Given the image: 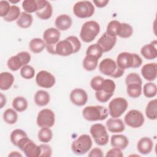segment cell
Here are the masks:
<instances>
[{"label": "cell", "instance_id": "obj_1", "mask_svg": "<svg viewBox=\"0 0 157 157\" xmlns=\"http://www.w3.org/2000/svg\"><path fill=\"white\" fill-rule=\"evenodd\" d=\"M80 48L81 43L79 39L76 36H71L59 41L48 52L52 55L67 56L76 53L80 50Z\"/></svg>", "mask_w": 157, "mask_h": 157}, {"label": "cell", "instance_id": "obj_2", "mask_svg": "<svg viewBox=\"0 0 157 157\" xmlns=\"http://www.w3.org/2000/svg\"><path fill=\"white\" fill-rule=\"evenodd\" d=\"M116 63L120 68L124 70L128 68L139 67L142 63V59L136 53L124 52L118 54Z\"/></svg>", "mask_w": 157, "mask_h": 157}, {"label": "cell", "instance_id": "obj_3", "mask_svg": "<svg viewBox=\"0 0 157 157\" xmlns=\"http://www.w3.org/2000/svg\"><path fill=\"white\" fill-rule=\"evenodd\" d=\"M109 113V110L102 105L86 106L82 112L83 118L90 121L104 120L108 117Z\"/></svg>", "mask_w": 157, "mask_h": 157}, {"label": "cell", "instance_id": "obj_4", "mask_svg": "<svg viewBox=\"0 0 157 157\" xmlns=\"http://www.w3.org/2000/svg\"><path fill=\"white\" fill-rule=\"evenodd\" d=\"M100 32V26L95 21L90 20L86 21L82 25L80 32L81 39L86 42H92Z\"/></svg>", "mask_w": 157, "mask_h": 157}, {"label": "cell", "instance_id": "obj_5", "mask_svg": "<svg viewBox=\"0 0 157 157\" xmlns=\"http://www.w3.org/2000/svg\"><path fill=\"white\" fill-rule=\"evenodd\" d=\"M99 69L102 74L113 78H119L124 72V70L120 68L116 62L111 58L102 60L99 64Z\"/></svg>", "mask_w": 157, "mask_h": 157}, {"label": "cell", "instance_id": "obj_6", "mask_svg": "<svg viewBox=\"0 0 157 157\" xmlns=\"http://www.w3.org/2000/svg\"><path fill=\"white\" fill-rule=\"evenodd\" d=\"M93 145L91 137L88 134H82L74 140L71 144V149L74 153L81 155L87 153Z\"/></svg>", "mask_w": 157, "mask_h": 157}, {"label": "cell", "instance_id": "obj_7", "mask_svg": "<svg viewBox=\"0 0 157 157\" xmlns=\"http://www.w3.org/2000/svg\"><path fill=\"white\" fill-rule=\"evenodd\" d=\"M115 90V82L111 79H104L100 90L95 93L96 98L100 102H106L113 95Z\"/></svg>", "mask_w": 157, "mask_h": 157}, {"label": "cell", "instance_id": "obj_8", "mask_svg": "<svg viewBox=\"0 0 157 157\" xmlns=\"http://www.w3.org/2000/svg\"><path fill=\"white\" fill-rule=\"evenodd\" d=\"M90 134L95 143L99 146L105 145L109 142V134L105 126L101 123L91 125L90 129Z\"/></svg>", "mask_w": 157, "mask_h": 157}, {"label": "cell", "instance_id": "obj_9", "mask_svg": "<svg viewBox=\"0 0 157 157\" xmlns=\"http://www.w3.org/2000/svg\"><path fill=\"white\" fill-rule=\"evenodd\" d=\"M31 60V55L28 52H21L15 56H11L7 62L9 69L17 71L23 66L27 65Z\"/></svg>", "mask_w": 157, "mask_h": 157}, {"label": "cell", "instance_id": "obj_10", "mask_svg": "<svg viewBox=\"0 0 157 157\" xmlns=\"http://www.w3.org/2000/svg\"><path fill=\"white\" fill-rule=\"evenodd\" d=\"M74 15L80 18H85L91 17L94 13V7L91 2L81 1L77 2L73 7Z\"/></svg>", "mask_w": 157, "mask_h": 157}, {"label": "cell", "instance_id": "obj_11", "mask_svg": "<svg viewBox=\"0 0 157 157\" xmlns=\"http://www.w3.org/2000/svg\"><path fill=\"white\" fill-rule=\"evenodd\" d=\"M128 107V101L123 98L113 99L109 104V113L112 118H119Z\"/></svg>", "mask_w": 157, "mask_h": 157}, {"label": "cell", "instance_id": "obj_12", "mask_svg": "<svg viewBox=\"0 0 157 157\" xmlns=\"http://www.w3.org/2000/svg\"><path fill=\"white\" fill-rule=\"evenodd\" d=\"M55 121L54 112L48 109L41 110L37 115L36 123L40 128H51Z\"/></svg>", "mask_w": 157, "mask_h": 157}, {"label": "cell", "instance_id": "obj_13", "mask_svg": "<svg viewBox=\"0 0 157 157\" xmlns=\"http://www.w3.org/2000/svg\"><path fill=\"white\" fill-rule=\"evenodd\" d=\"M125 123L132 128H138L142 126L145 121L143 113L136 109L129 110L124 116Z\"/></svg>", "mask_w": 157, "mask_h": 157}, {"label": "cell", "instance_id": "obj_14", "mask_svg": "<svg viewBox=\"0 0 157 157\" xmlns=\"http://www.w3.org/2000/svg\"><path fill=\"white\" fill-rule=\"evenodd\" d=\"M61 34L58 29L50 28L47 29L43 34V39L46 44V48L49 52L52 47L59 42Z\"/></svg>", "mask_w": 157, "mask_h": 157}, {"label": "cell", "instance_id": "obj_15", "mask_svg": "<svg viewBox=\"0 0 157 157\" xmlns=\"http://www.w3.org/2000/svg\"><path fill=\"white\" fill-rule=\"evenodd\" d=\"M55 77L47 71H39L36 76L37 85L42 88H50L55 83Z\"/></svg>", "mask_w": 157, "mask_h": 157}, {"label": "cell", "instance_id": "obj_16", "mask_svg": "<svg viewBox=\"0 0 157 157\" xmlns=\"http://www.w3.org/2000/svg\"><path fill=\"white\" fill-rule=\"evenodd\" d=\"M38 8L36 13L37 17L42 20L49 19L53 13V9L51 4L46 0H37Z\"/></svg>", "mask_w": 157, "mask_h": 157}, {"label": "cell", "instance_id": "obj_17", "mask_svg": "<svg viewBox=\"0 0 157 157\" xmlns=\"http://www.w3.org/2000/svg\"><path fill=\"white\" fill-rule=\"evenodd\" d=\"M10 139L12 144L20 150L22 149L25 144L29 139L26 133L20 129H16L12 131L10 134Z\"/></svg>", "mask_w": 157, "mask_h": 157}, {"label": "cell", "instance_id": "obj_18", "mask_svg": "<svg viewBox=\"0 0 157 157\" xmlns=\"http://www.w3.org/2000/svg\"><path fill=\"white\" fill-rule=\"evenodd\" d=\"M70 99L74 105L83 106L87 102L88 94L84 90L75 88L71 92Z\"/></svg>", "mask_w": 157, "mask_h": 157}, {"label": "cell", "instance_id": "obj_19", "mask_svg": "<svg viewBox=\"0 0 157 157\" xmlns=\"http://www.w3.org/2000/svg\"><path fill=\"white\" fill-rule=\"evenodd\" d=\"M116 42L117 37L112 36L105 32L98 39L97 44L101 47L103 52H107L113 48Z\"/></svg>", "mask_w": 157, "mask_h": 157}, {"label": "cell", "instance_id": "obj_20", "mask_svg": "<svg viewBox=\"0 0 157 157\" xmlns=\"http://www.w3.org/2000/svg\"><path fill=\"white\" fill-rule=\"evenodd\" d=\"M141 74L146 80L150 82L155 80L157 75L156 63H151L144 65L141 69Z\"/></svg>", "mask_w": 157, "mask_h": 157}, {"label": "cell", "instance_id": "obj_21", "mask_svg": "<svg viewBox=\"0 0 157 157\" xmlns=\"http://www.w3.org/2000/svg\"><path fill=\"white\" fill-rule=\"evenodd\" d=\"M28 157H39L40 156L41 150L39 145H37L31 140L29 139L24 145L21 150Z\"/></svg>", "mask_w": 157, "mask_h": 157}, {"label": "cell", "instance_id": "obj_22", "mask_svg": "<svg viewBox=\"0 0 157 157\" xmlns=\"http://www.w3.org/2000/svg\"><path fill=\"white\" fill-rule=\"evenodd\" d=\"M106 128L111 132L119 133L123 132L125 129V126L121 119L111 118L106 122Z\"/></svg>", "mask_w": 157, "mask_h": 157}, {"label": "cell", "instance_id": "obj_23", "mask_svg": "<svg viewBox=\"0 0 157 157\" xmlns=\"http://www.w3.org/2000/svg\"><path fill=\"white\" fill-rule=\"evenodd\" d=\"M156 41L154 40L149 44L145 45L141 48L140 53L142 55L148 60L154 59L157 57Z\"/></svg>", "mask_w": 157, "mask_h": 157}, {"label": "cell", "instance_id": "obj_24", "mask_svg": "<svg viewBox=\"0 0 157 157\" xmlns=\"http://www.w3.org/2000/svg\"><path fill=\"white\" fill-rule=\"evenodd\" d=\"M153 147V140L147 137H144L138 141L137 148L139 152L143 155H147L150 153Z\"/></svg>", "mask_w": 157, "mask_h": 157}, {"label": "cell", "instance_id": "obj_25", "mask_svg": "<svg viewBox=\"0 0 157 157\" xmlns=\"http://www.w3.org/2000/svg\"><path fill=\"white\" fill-rule=\"evenodd\" d=\"M72 24V20L70 16L66 14H61L56 17L55 25L59 31H66L70 28Z\"/></svg>", "mask_w": 157, "mask_h": 157}, {"label": "cell", "instance_id": "obj_26", "mask_svg": "<svg viewBox=\"0 0 157 157\" xmlns=\"http://www.w3.org/2000/svg\"><path fill=\"white\" fill-rule=\"evenodd\" d=\"M110 144L113 147L118 148L120 150H124L128 147L129 144V140L124 135L115 134L111 137Z\"/></svg>", "mask_w": 157, "mask_h": 157}, {"label": "cell", "instance_id": "obj_27", "mask_svg": "<svg viewBox=\"0 0 157 157\" xmlns=\"http://www.w3.org/2000/svg\"><path fill=\"white\" fill-rule=\"evenodd\" d=\"M14 82L13 75L9 72H3L0 74V89L3 91L11 88Z\"/></svg>", "mask_w": 157, "mask_h": 157}, {"label": "cell", "instance_id": "obj_28", "mask_svg": "<svg viewBox=\"0 0 157 157\" xmlns=\"http://www.w3.org/2000/svg\"><path fill=\"white\" fill-rule=\"evenodd\" d=\"M50 100L49 93L44 90H38L34 95V102L39 106L47 105Z\"/></svg>", "mask_w": 157, "mask_h": 157}, {"label": "cell", "instance_id": "obj_29", "mask_svg": "<svg viewBox=\"0 0 157 157\" xmlns=\"http://www.w3.org/2000/svg\"><path fill=\"white\" fill-rule=\"evenodd\" d=\"M126 92L132 98H137L142 94V84L139 83H129L126 85Z\"/></svg>", "mask_w": 157, "mask_h": 157}, {"label": "cell", "instance_id": "obj_30", "mask_svg": "<svg viewBox=\"0 0 157 157\" xmlns=\"http://www.w3.org/2000/svg\"><path fill=\"white\" fill-rule=\"evenodd\" d=\"M29 47L33 53H39L46 47V44L42 39L34 38L29 42Z\"/></svg>", "mask_w": 157, "mask_h": 157}, {"label": "cell", "instance_id": "obj_31", "mask_svg": "<svg viewBox=\"0 0 157 157\" xmlns=\"http://www.w3.org/2000/svg\"><path fill=\"white\" fill-rule=\"evenodd\" d=\"M33 17L30 13L22 12L17 20V25L21 28H28L32 25Z\"/></svg>", "mask_w": 157, "mask_h": 157}, {"label": "cell", "instance_id": "obj_32", "mask_svg": "<svg viewBox=\"0 0 157 157\" xmlns=\"http://www.w3.org/2000/svg\"><path fill=\"white\" fill-rule=\"evenodd\" d=\"M98 59L91 55H86L83 61V67L87 71H94L98 66Z\"/></svg>", "mask_w": 157, "mask_h": 157}, {"label": "cell", "instance_id": "obj_33", "mask_svg": "<svg viewBox=\"0 0 157 157\" xmlns=\"http://www.w3.org/2000/svg\"><path fill=\"white\" fill-rule=\"evenodd\" d=\"M157 100L156 99L150 101L145 109V114L147 118L151 120H156L157 118Z\"/></svg>", "mask_w": 157, "mask_h": 157}, {"label": "cell", "instance_id": "obj_34", "mask_svg": "<svg viewBox=\"0 0 157 157\" xmlns=\"http://www.w3.org/2000/svg\"><path fill=\"white\" fill-rule=\"evenodd\" d=\"M13 108L19 112H22L26 110L28 107V101L24 97L17 96L12 101Z\"/></svg>", "mask_w": 157, "mask_h": 157}, {"label": "cell", "instance_id": "obj_35", "mask_svg": "<svg viewBox=\"0 0 157 157\" xmlns=\"http://www.w3.org/2000/svg\"><path fill=\"white\" fill-rule=\"evenodd\" d=\"M121 27V23L117 20L110 21L107 26L106 29V33L112 36L117 37L118 36Z\"/></svg>", "mask_w": 157, "mask_h": 157}, {"label": "cell", "instance_id": "obj_36", "mask_svg": "<svg viewBox=\"0 0 157 157\" xmlns=\"http://www.w3.org/2000/svg\"><path fill=\"white\" fill-rule=\"evenodd\" d=\"M38 139L43 143L49 142L53 137L52 131L50 128H41L38 132Z\"/></svg>", "mask_w": 157, "mask_h": 157}, {"label": "cell", "instance_id": "obj_37", "mask_svg": "<svg viewBox=\"0 0 157 157\" xmlns=\"http://www.w3.org/2000/svg\"><path fill=\"white\" fill-rule=\"evenodd\" d=\"M3 119L7 124H13L18 120L17 113L12 109H7L3 113Z\"/></svg>", "mask_w": 157, "mask_h": 157}, {"label": "cell", "instance_id": "obj_38", "mask_svg": "<svg viewBox=\"0 0 157 157\" xmlns=\"http://www.w3.org/2000/svg\"><path fill=\"white\" fill-rule=\"evenodd\" d=\"M20 8L15 5H12L10 7V10L7 15L4 17L3 18L6 21L12 22L15 20H17L18 17L20 15Z\"/></svg>", "mask_w": 157, "mask_h": 157}, {"label": "cell", "instance_id": "obj_39", "mask_svg": "<svg viewBox=\"0 0 157 157\" xmlns=\"http://www.w3.org/2000/svg\"><path fill=\"white\" fill-rule=\"evenodd\" d=\"M157 87L155 83L148 82L145 83L143 88V93L147 98H153L156 95Z\"/></svg>", "mask_w": 157, "mask_h": 157}, {"label": "cell", "instance_id": "obj_40", "mask_svg": "<svg viewBox=\"0 0 157 157\" xmlns=\"http://www.w3.org/2000/svg\"><path fill=\"white\" fill-rule=\"evenodd\" d=\"M22 7L28 13L36 12L38 8L37 0H25L22 2Z\"/></svg>", "mask_w": 157, "mask_h": 157}, {"label": "cell", "instance_id": "obj_41", "mask_svg": "<svg viewBox=\"0 0 157 157\" xmlns=\"http://www.w3.org/2000/svg\"><path fill=\"white\" fill-rule=\"evenodd\" d=\"M103 51L101 47L98 44H94L90 45L86 50V55H91L98 59H99L103 53Z\"/></svg>", "mask_w": 157, "mask_h": 157}, {"label": "cell", "instance_id": "obj_42", "mask_svg": "<svg viewBox=\"0 0 157 157\" xmlns=\"http://www.w3.org/2000/svg\"><path fill=\"white\" fill-rule=\"evenodd\" d=\"M35 74V70L31 66H23L20 69L21 76L25 79H31L34 77Z\"/></svg>", "mask_w": 157, "mask_h": 157}, {"label": "cell", "instance_id": "obj_43", "mask_svg": "<svg viewBox=\"0 0 157 157\" xmlns=\"http://www.w3.org/2000/svg\"><path fill=\"white\" fill-rule=\"evenodd\" d=\"M133 33V29L132 26L126 23H121V27L118 36L121 38H128L132 36Z\"/></svg>", "mask_w": 157, "mask_h": 157}, {"label": "cell", "instance_id": "obj_44", "mask_svg": "<svg viewBox=\"0 0 157 157\" xmlns=\"http://www.w3.org/2000/svg\"><path fill=\"white\" fill-rule=\"evenodd\" d=\"M104 78L101 76H96L90 81V86L93 90L97 91L100 90Z\"/></svg>", "mask_w": 157, "mask_h": 157}, {"label": "cell", "instance_id": "obj_45", "mask_svg": "<svg viewBox=\"0 0 157 157\" xmlns=\"http://www.w3.org/2000/svg\"><path fill=\"white\" fill-rule=\"evenodd\" d=\"M139 83L142 84V79L140 77V75L135 72L133 73H130L129 74L126 78H125V83L126 85L129 83Z\"/></svg>", "mask_w": 157, "mask_h": 157}, {"label": "cell", "instance_id": "obj_46", "mask_svg": "<svg viewBox=\"0 0 157 157\" xmlns=\"http://www.w3.org/2000/svg\"><path fill=\"white\" fill-rule=\"evenodd\" d=\"M10 4L7 1H0V16L1 17H6L9 13L10 9Z\"/></svg>", "mask_w": 157, "mask_h": 157}, {"label": "cell", "instance_id": "obj_47", "mask_svg": "<svg viewBox=\"0 0 157 157\" xmlns=\"http://www.w3.org/2000/svg\"><path fill=\"white\" fill-rule=\"evenodd\" d=\"M41 153L40 156L43 157H50L52 155V149L50 145L47 144H40V145Z\"/></svg>", "mask_w": 157, "mask_h": 157}, {"label": "cell", "instance_id": "obj_48", "mask_svg": "<svg viewBox=\"0 0 157 157\" xmlns=\"http://www.w3.org/2000/svg\"><path fill=\"white\" fill-rule=\"evenodd\" d=\"M121 150L118 148H115L113 147V148H111L110 150H109L106 155L105 156H115V157H122L123 156V154L121 151Z\"/></svg>", "mask_w": 157, "mask_h": 157}, {"label": "cell", "instance_id": "obj_49", "mask_svg": "<svg viewBox=\"0 0 157 157\" xmlns=\"http://www.w3.org/2000/svg\"><path fill=\"white\" fill-rule=\"evenodd\" d=\"M103 156L104 154L102 150L98 147L92 149L88 154L89 157H102Z\"/></svg>", "mask_w": 157, "mask_h": 157}, {"label": "cell", "instance_id": "obj_50", "mask_svg": "<svg viewBox=\"0 0 157 157\" xmlns=\"http://www.w3.org/2000/svg\"><path fill=\"white\" fill-rule=\"evenodd\" d=\"M93 3L95 4L96 7L102 8L107 6V4L109 3V1L108 0H94L93 1Z\"/></svg>", "mask_w": 157, "mask_h": 157}, {"label": "cell", "instance_id": "obj_51", "mask_svg": "<svg viewBox=\"0 0 157 157\" xmlns=\"http://www.w3.org/2000/svg\"><path fill=\"white\" fill-rule=\"evenodd\" d=\"M0 94H1V108H2L4 105H5L6 104V97L3 95L2 93H1Z\"/></svg>", "mask_w": 157, "mask_h": 157}, {"label": "cell", "instance_id": "obj_52", "mask_svg": "<svg viewBox=\"0 0 157 157\" xmlns=\"http://www.w3.org/2000/svg\"><path fill=\"white\" fill-rule=\"evenodd\" d=\"M9 156H22V155L16 151H12L10 153H9Z\"/></svg>", "mask_w": 157, "mask_h": 157}]
</instances>
